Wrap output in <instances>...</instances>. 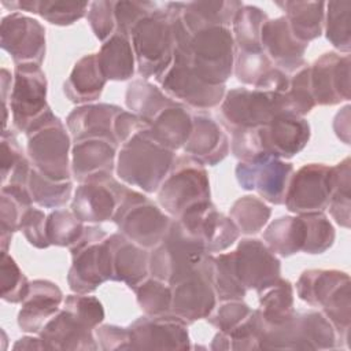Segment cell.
<instances>
[{
  "label": "cell",
  "mask_w": 351,
  "mask_h": 351,
  "mask_svg": "<svg viewBox=\"0 0 351 351\" xmlns=\"http://www.w3.org/2000/svg\"><path fill=\"white\" fill-rule=\"evenodd\" d=\"M174 160V151L159 144L148 128L121 145L115 171L123 182L154 193L158 192Z\"/></svg>",
  "instance_id": "cell-1"
},
{
  "label": "cell",
  "mask_w": 351,
  "mask_h": 351,
  "mask_svg": "<svg viewBox=\"0 0 351 351\" xmlns=\"http://www.w3.org/2000/svg\"><path fill=\"white\" fill-rule=\"evenodd\" d=\"M298 296L322 314L333 325L337 337L348 347L351 326L350 276L340 270L311 269L300 274L296 282Z\"/></svg>",
  "instance_id": "cell-2"
},
{
  "label": "cell",
  "mask_w": 351,
  "mask_h": 351,
  "mask_svg": "<svg viewBox=\"0 0 351 351\" xmlns=\"http://www.w3.org/2000/svg\"><path fill=\"white\" fill-rule=\"evenodd\" d=\"M234 38L226 26H208L192 33L184 53L173 62H184L206 82L225 85L234 67Z\"/></svg>",
  "instance_id": "cell-3"
},
{
  "label": "cell",
  "mask_w": 351,
  "mask_h": 351,
  "mask_svg": "<svg viewBox=\"0 0 351 351\" xmlns=\"http://www.w3.org/2000/svg\"><path fill=\"white\" fill-rule=\"evenodd\" d=\"M130 40L138 73L144 78H160L171 66L176 49L170 3H159L151 15L141 19L132 30Z\"/></svg>",
  "instance_id": "cell-4"
},
{
  "label": "cell",
  "mask_w": 351,
  "mask_h": 351,
  "mask_svg": "<svg viewBox=\"0 0 351 351\" xmlns=\"http://www.w3.org/2000/svg\"><path fill=\"white\" fill-rule=\"evenodd\" d=\"M261 350H332L337 333L321 311L296 313L281 325H267L261 318Z\"/></svg>",
  "instance_id": "cell-5"
},
{
  "label": "cell",
  "mask_w": 351,
  "mask_h": 351,
  "mask_svg": "<svg viewBox=\"0 0 351 351\" xmlns=\"http://www.w3.org/2000/svg\"><path fill=\"white\" fill-rule=\"evenodd\" d=\"M208 255L203 244L189 234L180 221L171 219L167 233L149 254V273L173 287L196 270Z\"/></svg>",
  "instance_id": "cell-6"
},
{
  "label": "cell",
  "mask_w": 351,
  "mask_h": 351,
  "mask_svg": "<svg viewBox=\"0 0 351 351\" xmlns=\"http://www.w3.org/2000/svg\"><path fill=\"white\" fill-rule=\"evenodd\" d=\"M71 266L67 282L74 293H90L111 280V251L108 234L99 226H88L70 247Z\"/></svg>",
  "instance_id": "cell-7"
},
{
  "label": "cell",
  "mask_w": 351,
  "mask_h": 351,
  "mask_svg": "<svg viewBox=\"0 0 351 351\" xmlns=\"http://www.w3.org/2000/svg\"><path fill=\"white\" fill-rule=\"evenodd\" d=\"M26 136L27 155L33 167L52 180H70V136L63 122L51 110Z\"/></svg>",
  "instance_id": "cell-8"
},
{
  "label": "cell",
  "mask_w": 351,
  "mask_h": 351,
  "mask_svg": "<svg viewBox=\"0 0 351 351\" xmlns=\"http://www.w3.org/2000/svg\"><path fill=\"white\" fill-rule=\"evenodd\" d=\"M210 200V181L202 163L189 155L176 158L158 189V202L169 217L178 219L186 210Z\"/></svg>",
  "instance_id": "cell-9"
},
{
  "label": "cell",
  "mask_w": 351,
  "mask_h": 351,
  "mask_svg": "<svg viewBox=\"0 0 351 351\" xmlns=\"http://www.w3.org/2000/svg\"><path fill=\"white\" fill-rule=\"evenodd\" d=\"M112 221L119 232L143 248L156 247L169 230L171 219L145 195L128 188Z\"/></svg>",
  "instance_id": "cell-10"
},
{
  "label": "cell",
  "mask_w": 351,
  "mask_h": 351,
  "mask_svg": "<svg viewBox=\"0 0 351 351\" xmlns=\"http://www.w3.org/2000/svg\"><path fill=\"white\" fill-rule=\"evenodd\" d=\"M282 112H289L287 93H274L255 88L232 89L221 103L222 119L230 130L262 128Z\"/></svg>",
  "instance_id": "cell-11"
},
{
  "label": "cell",
  "mask_w": 351,
  "mask_h": 351,
  "mask_svg": "<svg viewBox=\"0 0 351 351\" xmlns=\"http://www.w3.org/2000/svg\"><path fill=\"white\" fill-rule=\"evenodd\" d=\"M47 78L37 64H18L10 96V111L16 130L25 134L49 111Z\"/></svg>",
  "instance_id": "cell-12"
},
{
  "label": "cell",
  "mask_w": 351,
  "mask_h": 351,
  "mask_svg": "<svg viewBox=\"0 0 351 351\" xmlns=\"http://www.w3.org/2000/svg\"><path fill=\"white\" fill-rule=\"evenodd\" d=\"M213 277L214 256L210 254L196 270L171 287V314L186 324L207 318L217 302Z\"/></svg>",
  "instance_id": "cell-13"
},
{
  "label": "cell",
  "mask_w": 351,
  "mask_h": 351,
  "mask_svg": "<svg viewBox=\"0 0 351 351\" xmlns=\"http://www.w3.org/2000/svg\"><path fill=\"white\" fill-rule=\"evenodd\" d=\"M332 189V167L322 163H308L292 174L284 204L288 211L295 214L322 213L329 206Z\"/></svg>",
  "instance_id": "cell-14"
},
{
  "label": "cell",
  "mask_w": 351,
  "mask_h": 351,
  "mask_svg": "<svg viewBox=\"0 0 351 351\" xmlns=\"http://www.w3.org/2000/svg\"><path fill=\"white\" fill-rule=\"evenodd\" d=\"M234 171L243 189L255 191L271 204H282L293 166L280 158L262 155L250 162H239Z\"/></svg>",
  "instance_id": "cell-15"
},
{
  "label": "cell",
  "mask_w": 351,
  "mask_h": 351,
  "mask_svg": "<svg viewBox=\"0 0 351 351\" xmlns=\"http://www.w3.org/2000/svg\"><path fill=\"white\" fill-rule=\"evenodd\" d=\"M128 186L119 184L111 174L95 176L75 189L71 211L82 222L112 221Z\"/></svg>",
  "instance_id": "cell-16"
},
{
  "label": "cell",
  "mask_w": 351,
  "mask_h": 351,
  "mask_svg": "<svg viewBox=\"0 0 351 351\" xmlns=\"http://www.w3.org/2000/svg\"><path fill=\"white\" fill-rule=\"evenodd\" d=\"M1 48L8 52L15 64L41 66L45 56L44 26L21 12H11L1 19Z\"/></svg>",
  "instance_id": "cell-17"
},
{
  "label": "cell",
  "mask_w": 351,
  "mask_h": 351,
  "mask_svg": "<svg viewBox=\"0 0 351 351\" xmlns=\"http://www.w3.org/2000/svg\"><path fill=\"white\" fill-rule=\"evenodd\" d=\"M177 221L203 244L208 254L225 251L240 234L232 218L219 213L210 200L186 210Z\"/></svg>",
  "instance_id": "cell-18"
},
{
  "label": "cell",
  "mask_w": 351,
  "mask_h": 351,
  "mask_svg": "<svg viewBox=\"0 0 351 351\" xmlns=\"http://www.w3.org/2000/svg\"><path fill=\"white\" fill-rule=\"evenodd\" d=\"M232 259L237 278L247 291L259 293L280 278V259L258 239H243L232 251Z\"/></svg>",
  "instance_id": "cell-19"
},
{
  "label": "cell",
  "mask_w": 351,
  "mask_h": 351,
  "mask_svg": "<svg viewBox=\"0 0 351 351\" xmlns=\"http://www.w3.org/2000/svg\"><path fill=\"white\" fill-rule=\"evenodd\" d=\"M156 81L169 97L199 110L217 107L225 96V85H211L203 81L184 62H173Z\"/></svg>",
  "instance_id": "cell-20"
},
{
  "label": "cell",
  "mask_w": 351,
  "mask_h": 351,
  "mask_svg": "<svg viewBox=\"0 0 351 351\" xmlns=\"http://www.w3.org/2000/svg\"><path fill=\"white\" fill-rule=\"evenodd\" d=\"M350 55L326 52L310 66V85L315 104L335 106L350 100Z\"/></svg>",
  "instance_id": "cell-21"
},
{
  "label": "cell",
  "mask_w": 351,
  "mask_h": 351,
  "mask_svg": "<svg viewBox=\"0 0 351 351\" xmlns=\"http://www.w3.org/2000/svg\"><path fill=\"white\" fill-rule=\"evenodd\" d=\"M132 350H188L186 322L174 314L141 317L129 326Z\"/></svg>",
  "instance_id": "cell-22"
},
{
  "label": "cell",
  "mask_w": 351,
  "mask_h": 351,
  "mask_svg": "<svg viewBox=\"0 0 351 351\" xmlns=\"http://www.w3.org/2000/svg\"><path fill=\"white\" fill-rule=\"evenodd\" d=\"M310 134L308 122L291 112L278 114L259 128L263 152L280 159H289L299 154L307 145Z\"/></svg>",
  "instance_id": "cell-23"
},
{
  "label": "cell",
  "mask_w": 351,
  "mask_h": 351,
  "mask_svg": "<svg viewBox=\"0 0 351 351\" xmlns=\"http://www.w3.org/2000/svg\"><path fill=\"white\" fill-rule=\"evenodd\" d=\"M261 45L269 59L284 73L298 71L306 66L304 52L308 44L293 36L285 16L266 21L261 32Z\"/></svg>",
  "instance_id": "cell-24"
},
{
  "label": "cell",
  "mask_w": 351,
  "mask_h": 351,
  "mask_svg": "<svg viewBox=\"0 0 351 351\" xmlns=\"http://www.w3.org/2000/svg\"><path fill=\"white\" fill-rule=\"evenodd\" d=\"M229 138L222 126L208 114L192 115V130L182 147L185 154L203 166H215L229 152Z\"/></svg>",
  "instance_id": "cell-25"
},
{
  "label": "cell",
  "mask_w": 351,
  "mask_h": 351,
  "mask_svg": "<svg viewBox=\"0 0 351 351\" xmlns=\"http://www.w3.org/2000/svg\"><path fill=\"white\" fill-rule=\"evenodd\" d=\"M60 288L48 280H34L18 313V325L26 333H40L43 326L60 310Z\"/></svg>",
  "instance_id": "cell-26"
},
{
  "label": "cell",
  "mask_w": 351,
  "mask_h": 351,
  "mask_svg": "<svg viewBox=\"0 0 351 351\" xmlns=\"http://www.w3.org/2000/svg\"><path fill=\"white\" fill-rule=\"evenodd\" d=\"M114 281L136 289L149 274V254L121 232L108 236Z\"/></svg>",
  "instance_id": "cell-27"
},
{
  "label": "cell",
  "mask_w": 351,
  "mask_h": 351,
  "mask_svg": "<svg viewBox=\"0 0 351 351\" xmlns=\"http://www.w3.org/2000/svg\"><path fill=\"white\" fill-rule=\"evenodd\" d=\"M118 144L101 138H82L74 141L71 151V173L81 184L95 176L111 174Z\"/></svg>",
  "instance_id": "cell-28"
},
{
  "label": "cell",
  "mask_w": 351,
  "mask_h": 351,
  "mask_svg": "<svg viewBox=\"0 0 351 351\" xmlns=\"http://www.w3.org/2000/svg\"><path fill=\"white\" fill-rule=\"evenodd\" d=\"M40 337L48 350L90 351L97 350L90 329L81 325L67 310H59L40 330Z\"/></svg>",
  "instance_id": "cell-29"
},
{
  "label": "cell",
  "mask_w": 351,
  "mask_h": 351,
  "mask_svg": "<svg viewBox=\"0 0 351 351\" xmlns=\"http://www.w3.org/2000/svg\"><path fill=\"white\" fill-rule=\"evenodd\" d=\"M122 111L123 110L115 104H82L69 114L66 119L67 130L74 141L101 137L117 143L114 122Z\"/></svg>",
  "instance_id": "cell-30"
},
{
  "label": "cell",
  "mask_w": 351,
  "mask_h": 351,
  "mask_svg": "<svg viewBox=\"0 0 351 351\" xmlns=\"http://www.w3.org/2000/svg\"><path fill=\"white\" fill-rule=\"evenodd\" d=\"M106 82L107 78L100 69L97 53H89L74 64L63 90L70 101L88 104L100 97Z\"/></svg>",
  "instance_id": "cell-31"
},
{
  "label": "cell",
  "mask_w": 351,
  "mask_h": 351,
  "mask_svg": "<svg viewBox=\"0 0 351 351\" xmlns=\"http://www.w3.org/2000/svg\"><path fill=\"white\" fill-rule=\"evenodd\" d=\"M192 130V115L180 101H173L149 123L151 136L166 148H182Z\"/></svg>",
  "instance_id": "cell-32"
},
{
  "label": "cell",
  "mask_w": 351,
  "mask_h": 351,
  "mask_svg": "<svg viewBox=\"0 0 351 351\" xmlns=\"http://www.w3.org/2000/svg\"><path fill=\"white\" fill-rule=\"evenodd\" d=\"M241 7L243 3L237 0L189 1L182 5L181 19L191 34L208 26L229 27Z\"/></svg>",
  "instance_id": "cell-33"
},
{
  "label": "cell",
  "mask_w": 351,
  "mask_h": 351,
  "mask_svg": "<svg viewBox=\"0 0 351 351\" xmlns=\"http://www.w3.org/2000/svg\"><path fill=\"white\" fill-rule=\"evenodd\" d=\"M97 60L107 80L125 81L133 77L136 56L130 36L115 32L103 43L97 53Z\"/></svg>",
  "instance_id": "cell-34"
},
{
  "label": "cell",
  "mask_w": 351,
  "mask_h": 351,
  "mask_svg": "<svg viewBox=\"0 0 351 351\" xmlns=\"http://www.w3.org/2000/svg\"><path fill=\"white\" fill-rule=\"evenodd\" d=\"M293 36L308 44L322 34L325 19V1H278Z\"/></svg>",
  "instance_id": "cell-35"
},
{
  "label": "cell",
  "mask_w": 351,
  "mask_h": 351,
  "mask_svg": "<svg viewBox=\"0 0 351 351\" xmlns=\"http://www.w3.org/2000/svg\"><path fill=\"white\" fill-rule=\"evenodd\" d=\"M306 228L300 214L287 215L273 221L263 232L266 245L281 256H291L303 250Z\"/></svg>",
  "instance_id": "cell-36"
},
{
  "label": "cell",
  "mask_w": 351,
  "mask_h": 351,
  "mask_svg": "<svg viewBox=\"0 0 351 351\" xmlns=\"http://www.w3.org/2000/svg\"><path fill=\"white\" fill-rule=\"evenodd\" d=\"M258 313L267 325H281L291 319L295 314L292 284L280 277L273 285L259 292Z\"/></svg>",
  "instance_id": "cell-37"
},
{
  "label": "cell",
  "mask_w": 351,
  "mask_h": 351,
  "mask_svg": "<svg viewBox=\"0 0 351 351\" xmlns=\"http://www.w3.org/2000/svg\"><path fill=\"white\" fill-rule=\"evenodd\" d=\"M126 107L148 125L174 100L145 78L134 80L126 89Z\"/></svg>",
  "instance_id": "cell-38"
},
{
  "label": "cell",
  "mask_w": 351,
  "mask_h": 351,
  "mask_svg": "<svg viewBox=\"0 0 351 351\" xmlns=\"http://www.w3.org/2000/svg\"><path fill=\"white\" fill-rule=\"evenodd\" d=\"M266 12L255 5H245L233 19V38L239 51H262L261 32L267 21Z\"/></svg>",
  "instance_id": "cell-39"
},
{
  "label": "cell",
  "mask_w": 351,
  "mask_h": 351,
  "mask_svg": "<svg viewBox=\"0 0 351 351\" xmlns=\"http://www.w3.org/2000/svg\"><path fill=\"white\" fill-rule=\"evenodd\" d=\"M325 34L328 41L346 55L351 49V1L336 0L325 3Z\"/></svg>",
  "instance_id": "cell-40"
},
{
  "label": "cell",
  "mask_w": 351,
  "mask_h": 351,
  "mask_svg": "<svg viewBox=\"0 0 351 351\" xmlns=\"http://www.w3.org/2000/svg\"><path fill=\"white\" fill-rule=\"evenodd\" d=\"M29 192L34 203L45 208H59L64 206L71 197V181H56L52 180L34 167L29 176Z\"/></svg>",
  "instance_id": "cell-41"
},
{
  "label": "cell",
  "mask_w": 351,
  "mask_h": 351,
  "mask_svg": "<svg viewBox=\"0 0 351 351\" xmlns=\"http://www.w3.org/2000/svg\"><path fill=\"white\" fill-rule=\"evenodd\" d=\"M270 215V207L252 195L239 197L229 211V217L243 234H255L261 232Z\"/></svg>",
  "instance_id": "cell-42"
},
{
  "label": "cell",
  "mask_w": 351,
  "mask_h": 351,
  "mask_svg": "<svg viewBox=\"0 0 351 351\" xmlns=\"http://www.w3.org/2000/svg\"><path fill=\"white\" fill-rule=\"evenodd\" d=\"M333 189L329 202V211L336 223L343 228H350L351 208V167L350 158L332 167Z\"/></svg>",
  "instance_id": "cell-43"
},
{
  "label": "cell",
  "mask_w": 351,
  "mask_h": 351,
  "mask_svg": "<svg viewBox=\"0 0 351 351\" xmlns=\"http://www.w3.org/2000/svg\"><path fill=\"white\" fill-rule=\"evenodd\" d=\"M137 303L145 315L158 317L171 313V285L155 277L145 278L136 289Z\"/></svg>",
  "instance_id": "cell-44"
},
{
  "label": "cell",
  "mask_w": 351,
  "mask_h": 351,
  "mask_svg": "<svg viewBox=\"0 0 351 351\" xmlns=\"http://www.w3.org/2000/svg\"><path fill=\"white\" fill-rule=\"evenodd\" d=\"M214 289L219 300H243L247 289L243 287L234 271L232 252L214 256Z\"/></svg>",
  "instance_id": "cell-45"
},
{
  "label": "cell",
  "mask_w": 351,
  "mask_h": 351,
  "mask_svg": "<svg viewBox=\"0 0 351 351\" xmlns=\"http://www.w3.org/2000/svg\"><path fill=\"white\" fill-rule=\"evenodd\" d=\"M84 222L73 211L55 210L47 217V236L51 245L71 247L84 233Z\"/></svg>",
  "instance_id": "cell-46"
},
{
  "label": "cell",
  "mask_w": 351,
  "mask_h": 351,
  "mask_svg": "<svg viewBox=\"0 0 351 351\" xmlns=\"http://www.w3.org/2000/svg\"><path fill=\"white\" fill-rule=\"evenodd\" d=\"M306 228L303 252L322 254L329 250L335 241V228L324 213L300 214Z\"/></svg>",
  "instance_id": "cell-47"
},
{
  "label": "cell",
  "mask_w": 351,
  "mask_h": 351,
  "mask_svg": "<svg viewBox=\"0 0 351 351\" xmlns=\"http://www.w3.org/2000/svg\"><path fill=\"white\" fill-rule=\"evenodd\" d=\"M273 62L262 51H239L234 56V74L245 85L258 86L273 69Z\"/></svg>",
  "instance_id": "cell-48"
},
{
  "label": "cell",
  "mask_w": 351,
  "mask_h": 351,
  "mask_svg": "<svg viewBox=\"0 0 351 351\" xmlns=\"http://www.w3.org/2000/svg\"><path fill=\"white\" fill-rule=\"evenodd\" d=\"M0 285L1 299L8 303H22L30 288V282L7 252H1Z\"/></svg>",
  "instance_id": "cell-49"
},
{
  "label": "cell",
  "mask_w": 351,
  "mask_h": 351,
  "mask_svg": "<svg viewBox=\"0 0 351 351\" xmlns=\"http://www.w3.org/2000/svg\"><path fill=\"white\" fill-rule=\"evenodd\" d=\"M89 8L88 1L40 0L37 14L56 26H69L81 19Z\"/></svg>",
  "instance_id": "cell-50"
},
{
  "label": "cell",
  "mask_w": 351,
  "mask_h": 351,
  "mask_svg": "<svg viewBox=\"0 0 351 351\" xmlns=\"http://www.w3.org/2000/svg\"><path fill=\"white\" fill-rule=\"evenodd\" d=\"M287 103L289 112L303 117L308 114L314 106V97L310 85V66L306 64L299 69L291 78L289 89L287 92Z\"/></svg>",
  "instance_id": "cell-51"
},
{
  "label": "cell",
  "mask_w": 351,
  "mask_h": 351,
  "mask_svg": "<svg viewBox=\"0 0 351 351\" xmlns=\"http://www.w3.org/2000/svg\"><path fill=\"white\" fill-rule=\"evenodd\" d=\"M64 310H67L81 325L88 329H96L104 319V308L100 300L88 293H74L64 299Z\"/></svg>",
  "instance_id": "cell-52"
},
{
  "label": "cell",
  "mask_w": 351,
  "mask_h": 351,
  "mask_svg": "<svg viewBox=\"0 0 351 351\" xmlns=\"http://www.w3.org/2000/svg\"><path fill=\"white\" fill-rule=\"evenodd\" d=\"M158 5L159 3L156 1H115L114 14L117 32L130 36L134 26L141 19L151 15L158 8Z\"/></svg>",
  "instance_id": "cell-53"
},
{
  "label": "cell",
  "mask_w": 351,
  "mask_h": 351,
  "mask_svg": "<svg viewBox=\"0 0 351 351\" xmlns=\"http://www.w3.org/2000/svg\"><path fill=\"white\" fill-rule=\"evenodd\" d=\"M252 308L241 300H226L218 310L207 317L208 322L222 333H230L241 326L252 314Z\"/></svg>",
  "instance_id": "cell-54"
},
{
  "label": "cell",
  "mask_w": 351,
  "mask_h": 351,
  "mask_svg": "<svg viewBox=\"0 0 351 351\" xmlns=\"http://www.w3.org/2000/svg\"><path fill=\"white\" fill-rule=\"evenodd\" d=\"M114 4L115 1L111 0H99L89 3V8L86 12L88 22L96 38L103 43L117 32Z\"/></svg>",
  "instance_id": "cell-55"
},
{
  "label": "cell",
  "mask_w": 351,
  "mask_h": 351,
  "mask_svg": "<svg viewBox=\"0 0 351 351\" xmlns=\"http://www.w3.org/2000/svg\"><path fill=\"white\" fill-rule=\"evenodd\" d=\"M27 210L16 199L5 192H0V244L1 252H7L12 233L18 230L22 214Z\"/></svg>",
  "instance_id": "cell-56"
},
{
  "label": "cell",
  "mask_w": 351,
  "mask_h": 351,
  "mask_svg": "<svg viewBox=\"0 0 351 351\" xmlns=\"http://www.w3.org/2000/svg\"><path fill=\"white\" fill-rule=\"evenodd\" d=\"M18 230H21L30 245L44 250L51 245L47 236V215L38 208L29 207L21 217Z\"/></svg>",
  "instance_id": "cell-57"
},
{
  "label": "cell",
  "mask_w": 351,
  "mask_h": 351,
  "mask_svg": "<svg viewBox=\"0 0 351 351\" xmlns=\"http://www.w3.org/2000/svg\"><path fill=\"white\" fill-rule=\"evenodd\" d=\"M232 154L240 162H250L262 155H267L262 149L259 128H245L232 130Z\"/></svg>",
  "instance_id": "cell-58"
},
{
  "label": "cell",
  "mask_w": 351,
  "mask_h": 351,
  "mask_svg": "<svg viewBox=\"0 0 351 351\" xmlns=\"http://www.w3.org/2000/svg\"><path fill=\"white\" fill-rule=\"evenodd\" d=\"M27 158L23 155L21 145L14 133L3 130L1 134V184H4L12 171Z\"/></svg>",
  "instance_id": "cell-59"
},
{
  "label": "cell",
  "mask_w": 351,
  "mask_h": 351,
  "mask_svg": "<svg viewBox=\"0 0 351 351\" xmlns=\"http://www.w3.org/2000/svg\"><path fill=\"white\" fill-rule=\"evenodd\" d=\"M96 337L101 350H132L129 328L101 325L96 328Z\"/></svg>",
  "instance_id": "cell-60"
},
{
  "label": "cell",
  "mask_w": 351,
  "mask_h": 351,
  "mask_svg": "<svg viewBox=\"0 0 351 351\" xmlns=\"http://www.w3.org/2000/svg\"><path fill=\"white\" fill-rule=\"evenodd\" d=\"M149 125L133 112L122 111L114 122V134L118 145L125 144L137 133L148 129Z\"/></svg>",
  "instance_id": "cell-61"
},
{
  "label": "cell",
  "mask_w": 351,
  "mask_h": 351,
  "mask_svg": "<svg viewBox=\"0 0 351 351\" xmlns=\"http://www.w3.org/2000/svg\"><path fill=\"white\" fill-rule=\"evenodd\" d=\"M335 132L339 138L346 144L350 143V106H346L340 112H337L333 122Z\"/></svg>",
  "instance_id": "cell-62"
},
{
  "label": "cell",
  "mask_w": 351,
  "mask_h": 351,
  "mask_svg": "<svg viewBox=\"0 0 351 351\" xmlns=\"http://www.w3.org/2000/svg\"><path fill=\"white\" fill-rule=\"evenodd\" d=\"M12 348L14 350H48L41 337H33V336H26L19 339Z\"/></svg>",
  "instance_id": "cell-63"
}]
</instances>
